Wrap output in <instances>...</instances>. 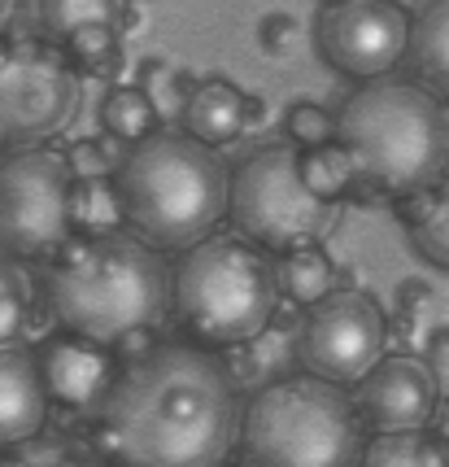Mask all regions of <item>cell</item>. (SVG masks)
<instances>
[{"label":"cell","mask_w":449,"mask_h":467,"mask_svg":"<svg viewBox=\"0 0 449 467\" xmlns=\"http://www.w3.org/2000/svg\"><path fill=\"white\" fill-rule=\"evenodd\" d=\"M236 376L201 346H162L131 358L92 420L114 467H223L240 446Z\"/></svg>","instance_id":"6da1fadb"},{"label":"cell","mask_w":449,"mask_h":467,"mask_svg":"<svg viewBox=\"0 0 449 467\" xmlns=\"http://www.w3.org/2000/svg\"><path fill=\"white\" fill-rule=\"evenodd\" d=\"M48 306L70 337L123 346L166 319L170 271L140 236H75L48 266Z\"/></svg>","instance_id":"7a4b0ae2"},{"label":"cell","mask_w":449,"mask_h":467,"mask_svg":"<svg viewBox=\"0 0 449 467\" xmlns=\"http://www.w3.org/2000/svg\"><path fill=\"white\" fill-rule=\"evenodd\" d=\"M336 144L353 158L358 180L410 202L445 180L449 109L423 83H362L336 114Z\"/></svg>","instance_id":"3957f363"},{"label":"cell","mask_w":449,"mask_h":467,"mask_svg":"<svg viewBox=\"0 0 449 467\" xmlns=\"http://www.w3.org/2000/svg\"><path fill=\"white\" fill-rule=\"evenodd\" d=\"M118 192L131 232L153 249H192L214 236L231 205V175L188 131H158L127 153Z\"/></svg>","instance_id":"277c9868"},{"label":"cell","mask_w":449,"mask_h":467,"mask_svg":"<svg viewBox=\"0 0 449 467\" xmlns=\"http://www.w3.org/2000/svg\"><path fill=\"white\" fill-rule=\"evenodd\" d=\"M170 306L201 346H245L275 319V258L240 232L205 236L170 271Z\"/></svg>","instance_id":"5b68a950"},{"label":"cell","mask_w":449,"mask_h":467,"mask_svg":"<svg viewBox=\"0 0 449 467\" xmlns=\"http://www.w3.org/2000/svg\"><path fill=\"white\" fill-rule=\"evenodd\" d=\"M240 450L249 467H358L367 428L345 389L319 376H284L249 398Z\"/></svg>","instance_id":"8992f818"},{"label":"cell","mask_w":449,"mask_h":467,"mask_svg":"<svg viewBox=\"0 0 449 467\" xmlns=\"http://www.w3.org/2000/svg\"><path fill=\"white\" fill-rule=\"evenodd\" d=\"M236 232L266 254H292L327 236L336 223V205L319 202L301 180V149H258L231 171V205Z\"/></svg>","instance_id":"52a82bcc"},{"label":"cell","mask_w":449,"mask_h":467,"mask_svg":"<svg viewBox=\"0 0 449 467\" xmlns=\"http://www.w3.org/2000/svg\"><path fill=\"white\" fill-rule=\"evenodd\" d=\"M75 66L40 36L0 40V144L36 149L75 119Z\"/></svg>","instance_id":"ba28073f"},{"label":"cell","mask_w":449,"mask_h":467,"mask_svg":"<svg viewBox=\"0 0 449 467\" xmlns=\"http://www.w3.org/2000/svg\"><path fill=\"white\" fill-rule=\"evenodd\" d=\"M70 188L75 175L62 153L22 149L0 162V254L57 258L70 244Z\"/></svg>","instance_id":"9c48e42d"},{"label":"cell","mask_w":449,"mask_h":467,"mask_svg":"<svg viewBox=\"0 0 449 467\" xmlns=\"http://www.w3.org/2000/svg\"><path fill=\"white\" fill-rule=\"evenodd\" d=\"M388 319L380 302L362 288H336L319 306H310L297 332V358L306 376L327 385H358L371 367L384 358Z\"/></svg>","instance_id":"30bf717a"},{"label":"cell","mask_w":449,"mask_h":467,"mask_svg":"<svg viewBox=\"0 0 449 467\" xmlns=\"http://www.w3.org/2000/svg\"><path fill=\"white\" fill-rule=\"evenodd\" d=\"M319 53L349 79H388L410 53V14L397 0H332L319 14Z\"/></svg>","instance_id":"8fae6325"},{"label":"cell","mask_w":449,"mask_h":467,"mask_svg":"<svg viewBox=\"0 0 449 467\" xmlns=\"http://www.w3.org/2000/svg\"><path fill=\"white\" fill-rule=\"evenodd\" d=\"M353 407L362 415V428H371L375 437L423 432L441 410V385L423 358L384 354L353 385Z\"/></svg>","instance_id":"7c38bea8"},{"label":"cell","mask_w":449,"mask_h":467,"mask_svg":"<svg viewBox=\"0 0 449 467\" xmlns=\"http://www.w3.org/2000/svg\"><path fill=\"white\" fill-rule=\"evenodd\" d=\"M40 358V376L44 389H48V402L57 410H70V415H92L105 407L109 389L118 385L123 367L109 354V346H97V341H83V337H53L48 346L36 354Z\"/></svg>","instance_id":"4fadbf2b"},{"label":"cell","mask_w":449,"mask_h":467,"mask_svg":"<svg viewBox=\"0 0 449 467\" xmlns=\"http://www.w3.org/2000/svg\"><path fill=\"white\" fill-rule=\"evenodd\" d=\"M48 389L40 376V358L26 346H0V450L26 446L44 432L48 420Z\"/></svg>","instance_id":"5bb4252c"},{"label":"cell","mask_w":449,"mask_h":467,"mask_svg":"<svg viewBox=\"0 0 449 467\" xmlns=\"http://www.w3.org/2000/svg\"><path fill=\"white\" fill-rule=\"evenodd\" d=\"M245 92L227 79H205L184 97V131L205 149L240 140L245 131Z\"/></svg>","instance_id":"9a60e30c"},{"label":"cell","mask_w":449,"mask_h":467,"mask_svg":"<svg viewBox=\"0 0 449 467\" xmlns=\"http://www.w3.org/2000/svg\"><path fill=\"white\" fill-rule=\"evenodd\" d=\"M410 66L436 97H449V0H423L410 14Z\"/></svg>","instance_id":"2e32d148"},{"label":"cell","mask_w":449,"mask_h":467,"mask_svg":"<svg viewBox=\"0 0 449 467\" xmlns=\"http://www.w3.org/2000/svg\"><path fill=\"white\" fill-rule=\"evenodd\" d=\"M127 0H36V22H40V40L66 44L92 31V26H118L123 31Z\"/></svg>","instance_id":"e0dca14e"},{"label":"cell","mask_w":449,"mask_h":467,"mask_svg":"<svg viewBox=\"0 0 449 467\" xmlns=\"http://www.w3.org/2000/svg\"><path fill=\"white\" fill-rule=\"evenodd\" d=\"M402 219H406V236L419 249V258L449 271V180H441L419 197H410Z\"/></svg>","instance_id":"ac0fdd59"},{"label":"cell","mask_w":449,"mask_h":467,"mask_svg":"<svg viewBox=\"0 0 449 467\" xmlns=\"http://www.w3.org/2000/svg\"><path fill=\"white\" fill-rule=\"evenodd\" d=\"M127 210H123V192L109 175L97 180H75L70 188V227L79 236H114L123 232Z\"/></svg>","instance_id":"d6986e66"},{"label":"cell","mask_w":449,"mask_h":467,"mask_svg":"<svg viewBox=\"0 0 449 467\" xmlns=\"http://www.w3.org/2000/svg\"><path fill=\"white\" fill-rule=\"evenodd\" d=\"M275 280H280V297L297 306H319L327 293H336V266L327 258L319 244H310V249H292L284 258H275Z\"/></svg>","instance_id":"ffe728a7"},{"label":"cell","mask_w":449,"mask_h":467,"mask_svg":"<svg viewBox=\"0 0 449 467\" xmlns=\"http://www.w3.org/2000/svg\"><path fill=\"white\" fill-rule=\"evenodd\" d=\"M358 467H449V441L441 432H393L371 437Z\"/></svg>","instance_id":"44dd1931"},{"label":"cell","mask_w":449,"mask_h":467,"mask_svg":"<svg viewBox=\"0 0 449 467\" xmlns=\"http://www.w3.org/2000/svg\"><path fill=\"white\" fill-rule=\"evenodd\" d=\"M101 127L114 136V140L131 144V149L162 131V127H158V105H153V97H148L144 88H131V83H123V88H109V92H105Z\"/></svg>","instance_id":"7402d4cb"},{"label":"cell","mask_w":449,"mask_h":467,"mask_svg":"<svg viewBox=\"0 0 449 467\" xmlns=\"http://www.w3.org/2000/svg\"><path fill=\"white\" fill-rule=\"evenodd\" d=\"M301 180H306V188L319 202L336 205L349 188H353L358 171H353V158L332 140V144H323V149H306V153H301Z\"/></svg>","instance_id":"603a6c76"},{"label":"cell","mask_w":449,"mask_h":467,"mask_svg":"<svg viewBox=\"0 0 449 467\" xmlns=\"http://www.w3.org/2000/svg\"><path fill=\"white\" fill-rule=\"evenodd\" d=\"M70 66L92 75V79H109L118 66H123V40H118V26H92L62 48Z\"/></svg>","instance_id":"cb8c5ba5"},{"label":"cell","mask_w":449,"mask_h":467,"mask_svg":"<svg viewBox=\"0 0 449 467\" xmlns=\"http://www.w3.org/2000/svg\"><path fill=\"white\" fill-rule=\"evenodd\" d=\"M26 315H31V285H26L22 266L0 254V346L18 341Z\"/></svg>","instance_id":"d4e9b609"},{"label":"cell","mask_w":449,"mask_h":467,"mask_svg":"<svg viewBox=\"0 0 449 467\" xmlns=\"http://www.w3.org/2000/svg\"><path fill=\"white\" fill-rule=\"evenodd\" d=\"M0 467H97L79 446L57 437H36L26 446H14L0 454Z\"/></svg>","instance_id":"484cf974"},{"label":"cell","mask_w":449,"mask_h":467,"mask_svg":"<svg viewBox=\"0 0 449 467\" xmlns=\"http://www.w3.org/2000/svg\"><path fill=\"white\" fill-rule=\"evenodd\" d=\"M288 136H292V144L301 153L306 149H323V144L336 140V119L319 101H297L288 109Z\"/></svg>","instance_id":"4316f807"},{"label":"cell","mask_w":449,"mask_h":467,"mask_svg":"<svg viewBox=\"0 0 449 467\" xmlns=\"http://www.w3.org/2000/svg\"><path fill=\"white\" fill-rule=\"evenodd\" d=\"M258 44H262L270 57H284L288 48L297 44V22L288 18V14H266V18H258Z\"/></svg>","instance_id":"83f0119b"},{"label":"cell","mask_w":449,"mask_h":467,"mask_svg":"<svg viewBox=\"0 0 449 467\" xmlns=\"http://www.w3.org/2000/svg\"><path fill=\"white\" fill-rule=\"evenodd\" d=\"M66 166H70V175H75V180H97V175H109V158H105V149L97 140L70 144Z\"/></svg>","instance_id":"f1b7e54d"},{"label":"cell","mask_w":449,"mask_h":467,"mask_svg":"<svg viewBox=\"0 0 449 467\" xmlns=\"http://www.w3.org/2000/svg\"><path fill=\"white\" fill-rule=\"evenodd\" d=\"M432 376H436V385L449 389V337L441 332V337H432Z\"/></svg>","instance_id":"f546056e"},{"label":"cell","mask_w":449,"mask_h":467,"mask_svg":"<svg viewBox=\"0 0 449 467\" xmlns=\"http://www.w3.org/2000/svg\"><path fill=\"white\" fill-rule=\"evenodd\" d=\"M266 119V105L258 101V97H249L245 101V127H253V122H262Z\"/></svg>","instance_id":"4dcf8cb0"},{"label":"cell","mask_w":449,"mask_h":467,"mask_svg":"<svg viewBox=\"0 0 449 467\" xmlns=\"http://www.w3.org/2000/svg\"><path fill=\"white\" fill-rule=\"evenodd\" d=\"M9 14H14V0H0V31H5V22H9Z\"/></svg>","instance_id":"1f68e13d"}]
</instances>
